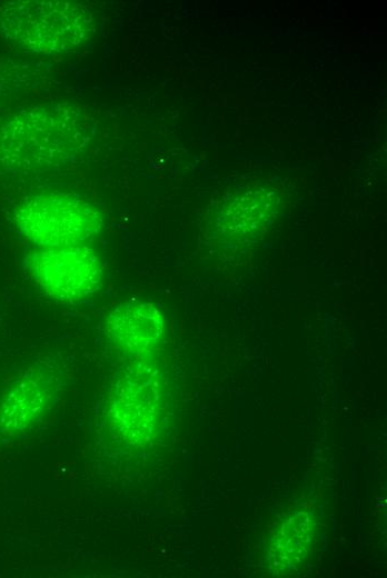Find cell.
<instances>
[{"label":"cell","mask_w":387,"mask_h":578,"mask_svg":"<svg viewBox=\"0 0 387 578\" xmlns=\"http://www.w3.org/2000/svg\"><path fill=\"white\" fill-rule=\"evenodd\" d=\"M272 211V198L266 191H251L225 208L215 227L224 238H248L264 228Z\"/></svg>","instance_id":"obj_8"},{"label":"cell","mask_w":387,"mask_h":578,"mask_svg":"<svg viewBox=\"0 0 387 578\" xmlns=\"http://www.w3.org/2000/svg\"><path fill=\"white\" fill-rule=\"evenodd\" d=\"M53 385L41 371H28L9 390L1 407V421L9 429H21L48 407Z\"/></svg>","instance_id":"obj_7"},{"label":"cell","mask_w":387,"mask_h":578,"mask_svg":"<svg viewBox=\"0 0 387 578\" xmlns=\"http://www.w3.org/2000/svg\"><path fill=\"white\" fill-rule=\"evenodd\" d=\"M95 30L92 10L76 1L21 0L0 8V33L33 52L54 54L75 50Z\"/></svg>","instance_id":"obj_2"},{"label":"cell","mask_w":387,"mask_h":578,"mask_svg":"<svg viewBox=\"0 0 387 578\" xmlns=\"http://www.w3.org/2000/svg\"><path fill=\"white\" fill-rule=\"evenodd\" d=\"M85 119L71 108L38 107L21 111L0 130V157L17 169L58 166L86 144Z\"/></svg>","instance_id":"obj_1"},{"label":"cell","mask_w":387,"mask_h":578,"mask_svg":"<svg viewBox=\"0 0 387 578\" xmlns=\"http://www.w3.org/2000/svg\"><path fill=\"white\" fill-rule=\"evenodd\" d=\"M106 330L118 350L131 357H140L159 342L165 322L161 312L152 303L128 301L109 312Z\"/></svg>","instance_id":"obj_6"},{"label":"cell","mask_w":387,"mask_h":578,"mask_svg":"<svg viewBox=\"0 0 387 578\" xmlns=\"http://www.w3.org/2000/svg\"><path fill=\"white\" fill-rule=\"evenodd\" d=\"M23 267L43 295L59 302H78L102 283L103 268L97 252L83 245L39 248Z\"/></svg>","instance_id":"obj_4"},{"label":"cell","mask_w":387,"mask_h":578,"mask_svg":"<svg viewBox=\"0 0 387 578\" xmlns=\"http://www.w3.org/2000/svg\"><path fill=\"white\" fill-rule=\"evenodd\" d=\"M314 540L310 516L297 514L288 519L270 546V562L275 571H287L298 566L308 555Z\"/></svg>","instance_id":"obj_9"},{"label":"cell","mask_w":387,"mask_h":578,"mask_svg":"<svg viewBox=\"0 0 387 578\" xmlns=\"http://www.w3.org/2000/svg\"><path fill=\"white\" fill-rule=\"evenodd\" d=\"M108 407L111 423L129 442L147 441L163 416L157 371L140 363L126 368L110 390Z\"/></svg>","instance_id":"obj_5"},{"label":"cell","mask_w":387,"mask_h":578,"mask_svg":"<svg viewBox=\"0 0 387 578\" xmlns=\"http://www.w3.org/2000/svg\"><path fill=\"white\" fill-rule=\"evenodd\" d=\"M20 233L39 248L81 245L102 226L101 212L85 198L44 192L24 199L17 209Z\"/></svg>","instance_id":"obj_3"}]
</instances>
